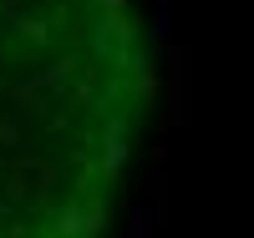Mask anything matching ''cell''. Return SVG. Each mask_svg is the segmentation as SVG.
Segmentation results:
<instances>
[{
  "label": "cell",
  "mask_w": 254,
  "mask_h": 238,
  "mask_svg": "<svg viewBox=\"0 0 254 238\" xmlns=\"http://www.w3.org/2000/svg\"><path fill=\"white\" fill-rule=\"evenodd\" d=\"M0 142H15V127L10 122H0Z\"/></svg>",
  "instance_id": "1"
}]
</instances>
